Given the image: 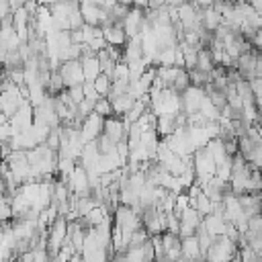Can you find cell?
Wrapping results in <instances>:
<instances>
[{"instance_id":"6da1fadb","label":"cell","mask_w":262,"mask_h":262,"mask_svg":"<svg viewBox=\"0 0 262 262\" xmlns=\"http://www.w3.org/2000/svg\"><path fill=\"white\" fill-rule=\"evenodd\" d=\"M237 256H239V248L227 235H217L213 237V244L205 254V260L207 262H233Z\"/></svg>"},{"instance_id":"7a4b0ae2","label":"cell","mask_w":262,"mask_h":262,"mask_svg":"<svg viewBox=\"0 0 262 262\" xmlns=\"http://www.w3.org/2000/svg\"><path fill=\"white\" fill-rule=\"evenodd\" d=\"M192 166H194V174H196L199 184H205V182L213 180L215 174H217V164H215L211 151L207 149V145L192 154Z\"/></svg>"},{"instance_id":"3957f363","label":"cell","mask_w":262,"mask_h":262,"mask_svg":"<svg viewBox=\"0 0 262 262\" xmlns=\"http://www.w3.org/2000/svg\"><path fill=\"white\" fill-rule=\"evenodd\" d=\"M252 166L237 154L233 156V166H231V178H229V188L235 196H242L246 194V184L250 180V174H252Z\"/></svg>"},{"instance_id":"277c9868","label":"cell","mask_w":262,"mask_h":262,"mask_svg":"<svg viewBox=\"0 0 262 262\" xmlns=\"http://www.w3.org/2000/svg\"><path fill=\"white\" fill-rule=\"evenodd\" d=\"M57 74L61 76L66 90L72 88V86H78V84H84V82H86V80H84V72H82V61H80V59L61 61L59 68H57Z\"/></svg>"},{"instance_id":"5b68a950","label":"cell","mask_w":262,"mask_h":262,"mask_svg":"<svg viewBox=\"0 0 262 262\" xmlns=\"http://www.w3.org/2000/svg\"><path fill=\"white\" fill-rule=\"evenodd\" d=\"M102 131H104V119L102 117H98L96 113H92L90 117H86L84 123H82V127H80V135H82L84 145L96 141L102 135Z\"/></svg>"},{"instance_id":"8992f818","label":"cell","mask_w":262,"mask_h":262,"mask_svg":"<svg viewBox=\"0 0 262 262\" xmlns=\"http://www.w3.org/2000/svg\"><path fill=\"white\" fill-rule=\"evenodd\" d=\"M127 127L129 125L125 123L123 117L113 115V117L104 119V131H102V135H106L111 141H115L119 145L121 141H127Z\"/></svg>"},{"instance_id":"52a82bcc","label":"cell","mask_w":262,"mask_h":262,"mask_svg":"<svg viewBox=\"0 0 262 262\" xmlns=\"http://www.w3.org/2000/svg\"><path fill=\"white\" fill-rule=\"evenodd\" d=\"M235 70L242 76V80H246V82L256 80V49L254 47H252V51H248V53L237 57Z\"/></svg>"},{"instance_id":"ba28073f","label":"cell","mask_w":262,"mask_h":262,"mask_svg":"<svg viewBox=\"0 0 262 262\" xmlns=\"http://www.w3.org/2000/svg\"><path fill=\"white\" fill-rule=\"evenodd\" d=\"M203 223V217L194 211V209H186L182 215H180V237H190V235H196V229L201 227Z\"/></svg>"},{"instance_id":"9c48e42d","label":"cell","mask_w":262,"mask_h":262,"mask_svg":"<svg viewBox=\"0 0 262 262\" xmlns=\"http://www.w3.org/2000/svg\"><path fill=\"white\" fill-rule=\"evenodd\" d=\"M102 37L106 41L108 47H115V49H123L129 41V37L125 35V29L123 25H113V27H106L102 29Z\"/></svg>"},{"instance_id":"30bf717a","label":"cell","mask_w":262,"mask_h":262,"mask_svg":"<svg viewBox=\"0 0 262 262\" xmlns=\"http://www.w3.org/2000/svg\"><path fill=\"white\" fill-rule=\"evenodd\" d=\"M178 115H162V117H156V133L160 139H166L170 137L176 129H178Z\"/></svg>"},{"instance_id":"8fae6325","label":"cell","mask_w":262,"mask_h":262,"mask_svg":"<svg viewBox=\"0 0 262 262\" xmlns=\"http://www.w3.org/2000/svg\"><path fill=\"white\" fill-rule=\"evenodd\" d=\"M237 201H239L248 221L262 213V194H242V196H237Z\"/></svg>"},{"instance_id":"7c38bea8","label":"cell","mask_w":262,"mask_h":262,"mask_svg":"<svg viewBox=\"0 0 262 262\" xmlns=\"http://www.w3.org/2000/svg\"><path fill=\"white\" fill-rule=\"evenodd\" d=\"M201 25H203V29L209 31V33H215V31L223 25V14L213 8V2H211L209 8H205V10L201 12Z\"/></svg>"},{"instance_id":"4fadbf2b","label":"cell","mask_w":262,"mask_h":262,"mask_svg":"<svg viewBox=\"0 0 262 262\" xmlns=\"http://www.w3.org/2000/svg\"><path fill=\"white\" fill-rule=\"evenodd\" d=\"M143 59V45H141V37H133L127 41V45L123 47V61L129 66L133 61Z\"/></svg>"},{"instance_id":"5bb4252c","label":"cell","mask_w":262,"mask_h":262,"mask_svg":"<svg viewBox=\"0 0 262 262\" xmlns=\"http://www.w3.org/2000/svg\"><path fill=\"white\" fill-rule=\"evenodd\" d=\"M227 225H229V223L225 221L223 215H215V213H211V215H207V217L203 219V227H205L213 237H217V235H225Z\"/></svg>"},{"instance_id":"9a60e30c","label":"cell","mask_w":262,"mask_h":262,"mask_svg":"<svg viewBox=\"0 0 262 262\" xmlns=\"http://www.w3.org/2000/svg\"><path fill=\"white\" fill-rule=\"evenodd\" d=\"M182 258L186 262H199L203 256L201 252V246H199V239L196 235H190V237H182Z\"/></svg>"},{"instance_id":"2e32d148","label":"cell","mask_w":262,"mask_h":262,"mask_svg":"<svg viewBox=\"0 0 262 262\" xmlns=\"http://www.w3.org/2000/svg\"><path fill=\"white\" fill-rule=\"evenodd\" d=\"M82 61V72H84V80L86 82H94L102 72H100V63H98V57L96 55H90V57H84L80 59Z\"/></svg>"},{"instance_id":"e0dca14e","label":"cell","mask_w":262,"mask_h":262,"mask_svg":"<svg viewBox=\"0 0 262 262\" xmlns=\"http://www.w3.org/2000/svg\"><path fill=\"white\" fill-rule=\"evenodd\" d=\"M108 100H111L113 111H115L117 117H125L133 108V104H135V100L129 94H121V96H115V98H108Z\"/></svg>"},{"instance_id":"ac0fdd59","label":"cell","mask_w":262,"mask_h":262,"mask_svg":"<svg viewBox=\"0 0 262 262\" xmlns=\"http://www.w3.org/2000/svg\"><path fill=\"white\" fill-rule=\"evenodd\" d=\"M213 68H215V61H213L211 49H201L199 51V57H196V70H201L205 74H211Z\"/></svg>"},{"instance_id":"d6986e66","label":"cell","mask_w":262,"mask_h":262,"mask_svg":"<svg viewBox=\"0 0 262 262\" xmlns=\"http://www.w3.org/2000/svg\"><path fill=\"white\" fill-rule=\"evenodd\" d=\"M246 194H262V172H258L256 168L250 174V180L246 184Z\"/></svg>"},{"instance_id":"ffe728a7","label":"cell","mask_w":262,"mask_h":262,"mask_svg":"<svg viewBox=\"0 0 262 262\" xmlns=\"http://www.w3.org/2000/svg\"><path fill=\"white\" fill-rule=\"evenodd\" d=\"M94 90H96V94L100 96V98H106L108 96V92H111V86H113V80L106 76V74H100L94 82Z\"/></svg>"},{"instance_id":"44dd1931","label":"cell","mask_w":262,"mask_h":262,"mask_svg":"<svg viewBox=\"0 0 262 262\" xmlns=\"http://www.w3.org/2000/svg\"><path fill=\"white\" fill-rule=\"evenodd\" d=\"M94 113H96L98 117H102V119H108V117H113V115H115L113 104H111V100H108V98H98V100H96V104H94Z\"/></svg>"},{"instance_id":"7402d4cb","label":"cell","mask_w":262,"mask_h":262,"mask_svg":"<svg viewBox=\"0 0 262 262\" xmlns=\"http://www.w3.org/2000/svg\"><path fill=\"white\" fill-rule=\"evenodd\" d=\"M94 143H96V149H98V154H100V156H106V154L117 151V143H115V141H111L106 135H100Z\"/></svg>"},{"instance_id":"603a6c76","label":"cell","mask_w":262,"mask_h":262,"mask_svg":"<svg viewBox=\"0 0 262 262\" xmlns=\"http://www.w3.org/2000/svg\"><path fill=\"white\" fill-rule=\"evenodd\" d=\"M78 252L74 250V246L70 244V239L59 248V252H57V256H55V262H70L74 256H76Z\"/></svg>"},{"instance_id":"cb8c5ba5","label":"cell","mask_w":262,"mask_h":262,"mask_svg":"<svg viewBox=\"0 0 262 262\" xmlns=\"http://www.w3.org/2000/svg\"><path fill=\"white\" fill-rule=\"evenodd\" d=\"M188 207H190V203H188V194H186V192L176 194V201H174V213L180 217Z\"/></svg>"},{"instance_id":"d4e9b609","label":"cell","mask_w":262,"mask_h":262,"mask_svg":"<svg viewBox=\"0 0 262 262\" xmlns=\"http://www.w3.org/2000/svg\"><path fill=\"white\" fill-rule=\"evenodd\" d=\"M68 94H70L72 102L78 106V104L84 100V84H78V86H72V88H68Z\"/></svg>"},{"instance_id":"484cf974","label":"cell","mask_w":262,"mask_h":262,"mask_svg":"<svg viewBox=\"0 0 262 262\" xmlns=\"http://www.w3.org/2000/svg\"><path fill=\"white\" fill-rule=\"evenodd\" d=\"M12 16V10H10V2H6V0H0V23L2 20H6V18H10Z\"/></svg>"},{"instance_id":"4316f807","label":"cell","mask_w":262,"mask_h":262,"mask_svg":"<svg viewBox=\"0 0 262 262\" xmlns=\"http://www.w3.org/2000/svg\"><path fill=\"white\" fill-rule=\"evenodd\" d=\"M250 6L254 8V12L262 18V0H254V2H250Z\"/></svg>"},{"instance_id":"83f0119b","label":"cell","mask_w":262,"mask_h":262,"mask_svg":"<svg viewBox=\"0 0 262 262\" xmlns=\"http://www.w3.org/2000/svg\"><path fill=\"white\" fill-rule=\"evenodd\" d=\"M6 123H8V117H6L4 113H0V127H2V125H6Z\"/></svg>"}]
</instances>
